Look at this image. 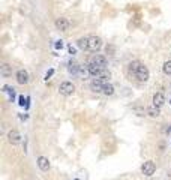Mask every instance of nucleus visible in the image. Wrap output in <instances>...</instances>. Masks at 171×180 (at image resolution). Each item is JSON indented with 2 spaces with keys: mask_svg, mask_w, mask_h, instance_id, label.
I'll list each match as a JSON object with an SVG mask.
<instances>
[{
  "mask_svg": "<svg viewBox=\"0 0 171 180\" xmlns=\"http://www.w3.org/2000/svg\"><path fill=\"white\" fill-rule=\"evenodd\" d=\"M129 72H131L132 75L137 78L138 81H147L149 80V77H150V72L147 69V66L144 65V63H141L138 60H134L129 63Z\"/></svg>",
  "mask_w": 171,
  "mask_h": 180,
  "instance_id": "f257e3e1",
  "label": "nucleus"
},
{
  "mask_svg": "<svg viewBox=\"0 0 171 180\" xmlns=\"http://www.w3.org/2000/svg\"><path fill=\"white\" fill-rule=\"evenodd\" d=\"M102 48V39L99 36H90L89 38V51L90 53H98Z\"/></svg>",
  "mask_w": 171,
  "mask_h": 180,
  "instance_id": "f03ea898",
  "label": "nucleus"
},
{
  "mask_svg": "<svg viewBox=\"0 0 171 180\" xmlns=\"http://www.w3.org/2000/svg\"><path fill=\"white\" fill-rule=\"evenodd\" d=\"M59 92H60V95H63V96H69V95H72L75 92V86L71 81H63L60 86H59Z\"/></svg>",
  "mask_w": 171,
  "mask_h": 180,
  "instance_id": "7ed1b4c3",
  "label": "nucleus"
},
{
  "mask_svg": "<svg viewBox=\"0 0 171 180\" xmlns=\"http://www.w3.org/2000/svg\"><path fill=\"white\" fill-rule=\"evenodd\" d=\"M155 171H156V165H155V162H152V161L144 162V164H143V167H141V173H143L144 176H147V177L153 176V174H155Z\"/></svg>",
  "mask_w": 171,
  "mask_h": 180,
  "instance_id": "20e7f679",
  "label": "nucleus"
},
{
  "mask_svg": "<svg viewBox=\"0 0 171 180\" xmlns=\"http://www.w3.org/2000/svg\"><path fill=\"white\" fill-rule=\"evenodd\" d=\"M56 29L60 30V32H66V30L71 27V21L66 18V17H59V18H56Z\"/></svg>",
  "mask_w": 171,
  "mask_h": 180,
  "instance_id": "39448f33",
  "label": "nucleus"
},
{
  "mask_svg": "<svg viewBox=\"0 0 171 180\" xmlns=\"http://www.w3.org/2000/svg\"><path fill=\"white\" fill-rule=\"evenodd\" d=\"M104 86H105V80L104 78H96L90 83V90L95 93H102L104 92Z\"/></svg>",
  "mask_w": 171,
  "mask_h": 180,
  "instance_id": "423d86ee",
  "label": "nucleus"
},
{
  "mask_svg": "<svg viewBox=\"0 0 171 180\" xmlns=\"http://www.w3.org/2000/svg\"><path fill=\"white\" fill-rule=\"evenodd\" d=\"M102 68L99 66V65H96L95 62H90L89 63V66H87V72L90 74L92 77H99V75H102Z\"/></svg>",
  "mask_w": 171,
  "mask_h": 180,
  "instance_id": "0eeeda50",
  "label": "nucleus"
},
{
  "mask_svg": "<svg viewBox=\"0 0 171 180\" xmlns=\"http://www.w3.org/2000/svg\"><path fill=\"white\" fill-rule=\"evenodd\" d=\"M8 141H9L11 144H14V146H17V144H20L21 143V135L18 131H9L8 132Z\"/></svg>",
  "mask_w": 171,
  "mask_h": 180,
  "instance_id": "6e6552de",
  "label": "nucleus"
},
{
  "mask_svg": "<svg viewBox=\"0 0 171 180\" xmlns=\"http://www.w3.org/2000/svg\"><path fill=\"white\" fill-rule=\"evenodd\" d=\"M15 78H17V83L18 84H26L29 81V74H27V71L18 69L17 74H15Z\"/></svg>",
  "mask_w": 171,
  "mask_h": 180,
  "instance_id": "1a4fd4ad",
  "label": "nucleus"
},
{
  "mask_svg": "<svg viewBox=\"0 0 171 180\" xmlns=\"http://www.w3.org/2000/svg\"><path fill=\"white\" fill-rule=\"evenodd\" d=\"M164 104H165V96H164L162 93H156V95L153 96V105L158 107V108H161Z\"/></svg>",
  "mask_w": 171,
  "mask_h": 180,
  "instance_id": "9d476101",
  "label": "nucleus"
},
{
  "mask_svg": "<svg viewBox=\"0 0 171 180\" xmlns=\"http://www.w3.org/2000/svg\"><path fill=\"white\" fill-rule=\"evenodd\" d=\"M92 62H95L96 65H99L102 69H105V68H107V57H105V56L98 54V56H95V57L92 59Z\"/></svg>",
  "mask_w": 171,
  "mask_h": 180,
  "instance_id": "9b49d317",
  "label": "nucleus"
},
{
  "mask_svg": "<svg viewBox=\"0 0 171 180\" xmlns=\"http://www.w3.org/2000/svg\"><path fill=\"white\" fill-rule=\"evenodd\" d=\"M38 167H39L42 171H48L50 170V162H48L47 158L41 156V158H38Z\"/></svg>",
  "mask_w": 171,
  "mask_h": 180,
  "instance_id": "f8f14e48",
  "label": "nucleus"
},
{
  "mask_svg": "<svg viewBox=\"0 0 171 180\" xmlns=\"http://www.w3.org/2000/svg\"><path fill=\"white\" fill-rule=\"evenodd\" d=\"M0 74L3 77H11L12 75V66H9L8 63H3L2 68H0Z\"/></svg>",
  "mask_w": 171,
  "mask_h": 180,
  "instance_id": "ddd939ff",
  "label": "nucleus"
},
{
  "mask_svg": "<svg viewBox=\"0 0 171 180\" xmlns=\"http://www.w3.org/2000/svg\"><path fill=\"white\" fill-rule=\"evenodd\" d=\"M77 45L80 50H89V38H80Z\"/></svg>",
  "mask_w": 171,
  "mask_h": 180,
  "instance_id": "4468645a",
  "label": "nucleus"
},
{
  "mask_svg": "<svg viewBox=\"0 0 171 180\" xmlns=\"http://www.w3.org/2000/svg\"><path fill=\"white\" fill-rule=\"evenodd\" d=\"M147 114H149L150 117H158V116L161 114V111H159L158 107L153 105V107H149V108H147Z\"/></svg>",
  "mask_w": 171,
  "mask_h": 180,
  "instance_id": "2eb2a0df",
  "label": "nucleus"
},
{
  "mask_svg": "<svg viewBox=\"0 0 171 180\" xmlns=\"http://www.w3.org/2000/svg\"><path fill=\"white\" fill-rule=\"evenodd\" d=\"M104 95H107V96H111L113 93H114V87L108 84V83H105V86H104V92H102Z\"/></svg>",
  "mask_w": 171,
  "mask_h": 180,
  "instance_id": "dca6fc26",
  "label": "nucleus"
},
{
  "mask_svg": "<svg viewBox=\"0 0 171 180\" xmlns=\"http://www.w3.org/2000/svg\"><path fill=\"white\" fill-rule=\"evenodd\" d=\"M162 71H164V74H165V75H171V60H167V62L164 63Z\"/></svg>",
  "mask_w": 171,
  "mask_h": 180,
  "instance_id": "f3484780",
  "label": "nucleus"
},
{
  "mask_svg": "<svg viewBox=\"0 0 171 180\" xmlns=\"http://www.w3.org/2000/svg\"><path fill=\"white\" fill-rule=\"evenodd\" d=\"M162 132H164V134H168V132H171V126L165 125V128H162Z\"/></svg>",
  "mask_w": 171,
  "mask_h": 180,
  "instance_id": "a211bd4d",
  "label": "nucleus"
},
{
  "mask_svg": "<svg viewBox=\"0 0 171 180\" xmlns=\"http://www.w3.org/2000/svg\"><path fill=\"white\" fill-rule=\"evenodd\" d=\"M56 48H57V50H59V48H63V42H62V41H57V42H56Z\"/></svg>",
  "mask_w": 171,
  "mask_h": 180,
  "instance_id": "6ab92c4d",
  "label": "nucleus"
},
{
  "mask_svg": "<svg viewBox=\"0 0 171 180\" xmlns=\"http://www.w3.org/2000/svg\"><path fill=\"white\" fill-rule=\"evenodd\" d=\"M68 51H69V54H75V48H72V45L68 47Z\"/></svg>",
  "mask_w": 171,
  "mask_h": 180,
  "instance_id": "aec40b11",
  "label": "nucleus"
},
{
  "mask_svg": "<svg viewBox=\"0 0 171 180\" xmlns=\"http://www.w3.org/2000/svg\"><path fill=\"white\" fill-rule=\"evenodd\" d=\"M26 104V99H24V96H20V105H24Z\"/></svg>",
  "mask_w": 171,
  "mask_h": 180,
  "instance_id": "412c9836",
  "label": "nucleus"
},
{
  "mask_svg": "<svg viewBox=\"0 0 171 180\" xmlns=\"http://www.w3.org/2000/svg\"><path fill=\"white\" fill-rule=\"evenodd\" d=\"M53 74H54V71L51 69V71H48V72H47V80H48V78H50L51 75H53Z\"/></svg>",
  "mask_w": 171,
  "mask_h": 180,
  "instance_id": "4be33fe9",
  "label": "nucleus"
}]
</instances>
